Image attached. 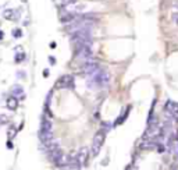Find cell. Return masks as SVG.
<instances>
[{"label":"cell","mask_w":178,"mask_h":170,"mask_svg":"<svg viewBox=\"0 0 178 170\" xmlns=\"http://www.w3.org/2000/svg\"><path fill=\"white\" fill-rule=\"evenodd\" d=\"M9 123V116L0 115V124H7Z\"/></svg>","instance_id":"12"},{"label":"cell","mask_w":178,"mask_h":170,"mask_svg":"<svg viewBox=\"0 0 178 170\" xmlns=\"http://www.w3.org/2000/svg\"><path fill=\"white\" fill-rule=\"evenodd\" d=\"M162 135V128H160V126L156 123V124H149L148 130H146L145 133V138L146 140H156V138H159Z\"/></svg>","instance_id":"4"},{"label":"cell","mask_w":178,"mask_h":170,"mask_svg":"<svg viewBox=\"0 0 178 170\" xmlns=\"http://www.w3.org/2000/svg\"><path fill=\"white\" fill-rule=\"evenodd\" d=\"M88 154H89V149H88L86 147H82L81 149H79V152H78V159H79V162H81V165H84V163L86 162Z\"/></svg>","instance_id":"7"},{"label":"cell","mask_w":178,"mask_h":170,"mask_svg":"<svg viewBox=\"0 0 178 170\" xmlns=\"http://www.w3.org/2000/svg\"><path fill=\"white\" fill-rule=\"evenodd\" d=\"M13 36L14 38H21V36H22V31H21L20 28H15V30L13 31Z\"/></svg>","instance_id":"11"},{"label":"cell","mask_w":178,"mask_h":170,"mask_svg":"<svg viewBox=\"0 0 178 170\" xmlns=\"http://www.w3.org/2000/svg\"><path fill=\"white\" fill-rule=\"evenodd\" d=\"M13 147L14 145H13V142H11V140H9L7 141V148H9V149H13Z\"/></svg>","instance_id":"15"},{"label":"cell","mask_w":178,"mask_h":170,"mask_svg":"<svg viewBox=\"0 0 178 170\" xmlns=\"http://www.w3.org/2000/svg\"><path fill=\"white\" fill-rule=\"evenodd\" d=\"M11 94L13 96H24V88L21 85H14L11 88Z\"/></svg>","instance_id":"9"},{"label":"cell","mask_w":178,"mask_h":170,"mask_svg":"<svg viewBox=\"0 0 178 170\" xmlns=\"http://www.w3.org/2000/svg\"><path fill=\"white\" fill-rule=\"evenodd\" d=\"M99 70H100V67L93 60H89L85 64H82V73L86 75H93L96 71H99Z\"/></svg>","instance_id":"5"},{"label":"cell","mask_w":178,"mask_h":170,"mask_svg":"<svg viewBox=\"0 0 178 170\" xmlns=\"http://www.w3.org/2000/svg\"><path fill=\"white\" fill-rule=\"evenodd\" d=\"M3 36H4V34H3V32H2V31H0V41L3 39Z\"/></svg>","instance_id":"19"},{"label":"cell","mask_w":178,"mask_h":170,"mask_svg":"<svg viewBox=\"0 0 178 170\" xmlns=\"http://www.w3.org/2000/svg\"><path fill=\"white\" fill-rule=\"evenodd\" d=\"M7 108L10 109V110H15L18 108V99L15 96H11V98L7 99Z\"/></svg>","instance_id":"8"},{"label":"cell","mask_w":178,"mask_h":170,"mask_svg":"<svg viewBox=\"0 0 178 170\" xmlns=\"http://www.w3.org/2000/svg\"><path fill=\"white\" fill-rule=\"evenodd\" d=\"M3 17L6 18V20H14L17 17V14H15V10H6L3 13Z\"/></svg>","instance_id":"10"},{"label":"cell","mask_w":178,"mask_h":170,"mask_svg":"<svg viewBox=\"0 0 178 170\" xmlns=\"http://www.w3.org/2000/svg\"><path fill=\"white\" fill-rule=\"evenodd\" d=\"M68 166L71 167L73 170H79L81 169V162H79V159H78V155L77 154H71L68 156Z\"/></svg>","instance_id":"6"},{"label":"cell","mask_w":178,"mask_h":170,"mask_svg":"<svg viewBox=\"0 0 178 170\" xmlns=\"http://www.w3.org/2000/svg\"><path fill=\"white\" fill-rule=\"evenodd\" d=\"M54 88L56 89H73L74 88V78L71 75H64V77H60L59 80L54 84Z\"/></svg>","instance_id":"3"},{"label":"cell","mask_w":178,"mask_h":170,"mask_svg":"<svg viewBox=\"0 0 178 170\" xmlns=\"http://www.w3.org/2000/svg\"><path fill=\"white\" fill-rule=\"evenodd\" d=\"M43 75H45V77H47V75H49V70H45V71H43Z\"/></svg>","instance_id":"16"},{"label":"cell","mask_w":178,"mask_h":170,"mask_svg":"<svg viewBox=\"0 0 178 170\" xmlns=\"http://www.w3.org/2000/svg\"><path fill=\"white\" fill-rule=\"evenodd\" d=\"M104 131H99L96 133L95 137H93V142H92V148H91V152H92V156H98L103 147V142H104Z\"/></svg>","instance_id":"2"},{"label":"cell","mask_w":178,"mask_h":170,"mask_svg":"<svg viewBox=\"0 0 178 170\" xmlns=\"http://www.w3.org/2000/svg\"><path fill=\"white\" fill-rule=\"evenodd\" d=\"M50 63H52V64H54V63H56V60H54V57H50Z\"/></svg>","instance_id":"17"},{"label":"cell","mask_w":178,"mask_h":170,"mask_svg":"<svg viewBox=\"0 0 178 170\" xmlns=\"http://www.w3.org/2000/svg\"><path fill=\"white\" fill-rule=\"evenodd\" d=\"M50 48H52V49H54V48H56V43L52 42V43H50Z\"/></svg>","instance_id":"18"},{"label":"cell","mask_w":178,"mask_h":170,"mask_svg":"<svg viewBox=\"0 0 178 170\" xmlns=\"http://www.w3.org/2000/svg\"><path fill=\"white\" fill-rule=\"evenodd\" d=\"M15 134H17V130L14 127H11L10 130H9V138H10V140H13V138L15 137Z\"/></svg>","instance_id":"13"},{"label":"cell","mask_w":178,"mask_h":170,"mask_svg":"<svg viewBox=\"0 0 178 170\" xmlns=\"http://www.w3.org/2000/svg\"><path fill=\"white\" fill-rule=\"evenodd\" d=\"M24 59H25V55H24V52L22 53H18V55L15 56V62L17 63H21Z\"/></svg>","instance_id":"14"},{"label":"cell","mask_w":178,"mask_h":170,"mask_svg":"<svg viewBox=\"0 0 178 170\" xmlns=\"http://www.w3.org/2000/svg\"><path fill=\"white\" fill-rule=\"evenodd\" d=\"M109 81H110V74L100 69L93 75H89L88 87H104V85L109 84Z\"/></svg>","instance_id":"1"}]
</instances>
